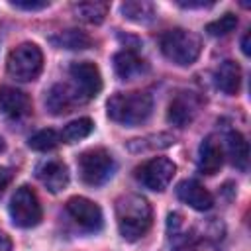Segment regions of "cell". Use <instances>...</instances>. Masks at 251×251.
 <instances>
[{"mask_svg":"<svg viewBox=\"0 0 251 251\" xmlns=\"http://www.w3.org/2000/svg\"><path fill=\"white\" fill-rule=\"evenodd\" d=\"M4 147H6V145H4V139H2V135H0V151H4Z\"/></svg>","mask_w":251,"mask_h":251,"instance_id":"cell-31","label":"cell"},{"mask_svg":"<svg viewBox=\"0 0 251 251\" xmlns=\"http://www.w3.org/2000/svg\"><path fill=\"white\" fill-rule=\"evenodd\" d=\"M0 112L10 120H24L31 114V100L14 86H0Z\"/></svg>","mask_w":251,"mask_h":251,"instance_id":"cell-12","label":"cell"},{"mask_svg":"<svg viewBox=\"0 0 251 251\" xmlns=\"http://www.w3.org/2000/svg\"><path fill=\"white\" fill-rule=\"evenodd\" d=\"M12 178H14L12 169H8V167H0V194L8 188V184L12 182Z\"/></svg>","mask_w":251,"mask_h":251,"instance_id":"cell-27","label":"cell"},{"mask_svg":"<svg viewBox=\"0 0 251 251\" xmlns=\"http://www.w3.org/2000/svg\"><path fill=\"white\" fill-rule=\"evenodd\" d=\"M175 143V137L169 133H157V135H147L143 139H133L129 141L127 149L133 153H143V151H157V149H165L171 147Z\"/></svg>","mask_w":251,"mask_h":251,"instance_id":"cell-22","label":"cell"},{"mask_svg":"<svg viewBox=\"0 0 251 251\" xmlns=\"http://www.w3.org/2000/svg\"><path fill=\"white\" fill-rule=\"evenodd\" d=\"M35 173H37V178L41 180V184L51 192H61L69 184V169L63 161L47 159L37 167Z\"/></svg>","mask_w":251,"mask_h":251,"instance_id":"cell-13","label":"cell"},{"mask_svg":"<svg viewBox=\"0 0 251 251\" xmlns=\"http://www.w3.org/2000/svg\"><path fill=\"white\" fill-rule=\"evenodd\" d=\"M222 165H224V147L214 135H208L198 149V169L204 175H216Z\"/></svg>","mask_w":251,"mask_h":251,"instance_id":"cell-15","label":"cell"},{"mask_svg":"<svg viewBox=\"0 0 251 251\" xmlns=\"http://www.w3.org/2000/svg\"><path fill=\"white\" fill-rule=\"evenodd\" d=\"M216 86L227 96L237 94L241 88V67L229 59L220 63L216 69Z\"/></svg>","mask_w":251,"mask_h":251,"instance_id":"cell-17","label":"cell"},{"mask_svg":"<svg viewBox=\"0 0 251 251\" xmlns=\"http://www.w3.org/2000/svg\"><path fill=\"white\" fill-rule=\"evenodd\" d=\"M0 251H12V241L4 231H0Z\"/></svg>","mask_w":251,"mask_h":251,"instance_id":"cell-30","label":"cell"},{"mask_svg":"<svg viewBox=\"0 0 251 251\" xmlns=\"http://www.w3.org/2000/svg\"><path fill=\"white\" fill-rule=\"evenodd\" d=\"M110 120L122 126H139L153 112V98L147 92H116L106 102Z\"/></svg>","mask_w":251,"mask_h":251,"instance_id":"cell-2","label":"cell"},{"mask_svg":"<svg viewBox=\"0 0 251 251\" xmlns=\"http://www.w3.org/2000/svg\"><path fill=\"white\" fill-rule=\"evenodd\" d=\"M251 31H245L243 33V39H241V51L243 55H251Z\"/></svg>","mask_w":251,"mask_h":251,"instance_id":"cell-29","label":"cell"},{"mask_svg":"<svg viewBox=\"0 0 251 251\" xmlns=\"http://www.w3.org/2000/svg\"><path fill=\"white\" fill-rule=\"evenodd\" d=\"M176 4L180 8H210L214 2H204V0H178Z\"/></svg>","mask_w":251,"mask_h":251,"instance_id":"cell-28","label":"cell"},{"mask_svg":"<svg viewBox=\"0 0 251 251\" xmlns=\"http://www.w3.org/2000/svg\"><path fill=\"white\" fill-rule=\"evenodd\" d=\"M49 41L55 47H59V49H73V51L86 49V47L92 45V39L84 31H80V29H65V31H59Z\"/></svg>","mask_w":251,"mask_h":251,"instance_id":"cell-20","label":"cell"},{"mask_svg":"<svg viewBox=\"0 0 251 251\" xmlns=\"http://www.w3.org/2000/svg\"><path fill=\"white\" fill-rule=\"evenodd\" d=\"M75 16L86 24H102L108 16V2H78L75 4Z\"/></svg>","mask_w":251,"mask_h":251,"instance_id":"cell-21","label":"cell"},{"mask_svg":"<svg viewBox=\"0 0 251 251\" xmlns=\"http://www.w3.org/2000/svg\"><path fill=\"white\" fill-rule=\"evenodd\" d=\"M67 212L71 218L84 229V231H98L102 229L104 216L96 202L84 198V196H73L67 202Z\"/></svg>","mask_w":251,"mask_h":251,"instance_id":"cell-9","label":"cell"},{"mask_svg":"<svg viewBox=\"0 0 251 251\" xmlns=\"http://www.w3.org/2000/svg\"><path fill=\"white\" fill-rule=\"evenodd\" d=\"M59 141H61V135L55 129H41L29 137L27 145L33 151H51L59 145Z\"/></svg>","mask_w":251,"mask_h":251,"instance_id":"cell-24","label":"cell"},{"mask_svg":"<svg viewBox=\"0 0 251 251\" xmlns=\"http://www.w3.org/2000/svg\"><path fill=\"white\" fill-rule=\"evenodd\" d=\"M175 173H176V167H175V163H173L171 159H167V157L149 159L147 163H143L141 167L135 169L137 180H139L145 188L155 190V192H163V190L171 184Z\"/></svg>","mask_w":251,"mask_h":251,"instance_id":"cell-7","label":"cell"},{"mask_svg":"<svg viewBox=\"0 0 251 251\" xmlns=\"http://www.w3.org/2000/svg\"><path fill=\"white\" fill-rule=\"evenodd\" d=\"M176 196L180 202L188 204L190 208L204 212L214 206V196L196 180H182L176 186Z\"/></svg>","mask_w":251,"mask_h":251,"instance_id":"cell-14","label":"cell"},{"mask_svg":"<svg viewBox=\"0 0 251 251\" xmlns=\"http://www.w3.org/2000/svg\"><path fill=\"white\" fill-rule=\"evenodd\" d=\"M226 147H227V155L233 167H237L239 171H245L249 165V145L247 139L239 133V131H229L226 137Z\"/></svg>","mask_w":251,"mask_h":251,"instance_id":"cell-19","label":"cell"},{"mask_svg":"<svg viewBox=\"0 0 251 251\" xmlns=\"http://www.w3.org/2000/svg\"><path fill=\"white\" fill-rule=\"evenodd\" d=\"M114 171H116L114 157L102 147L88 149L78 157V175L82 182L88 186H102L112 178Z\"/></svg>","mask_w":251,"mask_h":251,"instance_id":"cell-5","label":"cell"},{"mask_svg":"<svg viewBox=\"0 0 251 251\" xmlns=\"http://www.w3.org/2000/svg\"><path fill=\"white\" fill-rule=\"evenodd\" d=\"M161 43V51L163 55L178 65V67H188L192 65L198 57H200V51H202V41L200 37L190 31V29H182V27H175V29H169L161 35L159 39Z\"/></svg>","mask_w":251,"mask_h":251,"instance_id":"cell-3","label":"cell"},{"mask_svg":"<svg viewBox=\"0 0 251 251\" xmlns=\"http://www.w3.org/2000/svg\"><path fill=\"white\" fill-rule=\"evenodd\" d=\"M92 127H94V124H92L90 118H78V120L65 126V129L61 131V139L65 143H76V141L88 137Z\"/></svg>","mask_w":251,"mask_h":251,"instance_id":"cell-23","label":"cell"},{"mask_svg":"<svg viewBox=\"0 0 251 251\" xmlns=\"http://www.w3.org/2000/svg\"><path fill=\"white\" fill-rule=\"evenodd\" d=\"M84 102H86L84 94L76 86H71L69 82H57V84H53L47 90V96H45V106L55 116L69 114L76 106H80Z\"/></svg>","mask_w":251,"mask_h":251,"instance_id":"cell-8","label":"cell"},{"mask_svg":"<svg viewBox=\"0 0 251 251\" xmlns=\"http://www.w3.org/2000/svg\"><path fill=\"white\" fill-rule=\"evenodd\" d=\"M114 71L120 78L124 80H129L133 76H139L141 73L147 71V65L145 61L131 49H124L120 53L114 55Z\"/></svg>","mask_w":251,"mask_h":251,"instance_id":"cell-16","label":"cell"},{"mask_svg":"<svg viewBox=\"0 0 251 251\" xmlns=\"http://www.w3.org/2000/svg\"><path fill=\"white\" fill-rule=\"evenodd\" d=\"M10 216L18 227H33L41 222V204L29 186H20L10 200Z\"/></svg>","mask_w":251,"mask_h":251,"instance_id":"cell-6","label":"cell"},{"mask_svg":"<svg viewBox=\"0 0 251 251\" xmlns=\"http://www.w3.org/2000/svg\"><path fill=\"white\" fill-rule=\"evenodd\" d=\"M202 106V100L194 92H178L167 110V120L176 127H186L196 118L198 110Z\"/></svg>","mask_w":251,"mask_h":251,"instance_id":"cell-11","label":"cell"},{"mask_svg":"<svg viewBox=\"0 0 251 251\" xmlns=\"http://www.w3.org/2000/svg\"><path fill=\"white\" fill-rule=\"evenodd\" d=\"M69 75L75 80V86L84 94L86 100L94 98L102 90L100 69L90 61H76L69 67Z\"/></svg>","mask_w":251,"mask_h":251,"instance_id":"cell-10","label":"cell"},{"mask_svg":"<svg viewBox=\"0 0 251 251\" xmlns=\"http://www.w3.org/2000/svg\"><path fill=\"white\" fill-rule=\"evenodd\" d=\"M122 14L126 20L129 22H135V24H151L155 18H157V8L153 2H147V0H129V2H124L122 4Z\"/></svg>","mask_w":251,"mask_h":251,"instance_id":"cell-18","label":"cell"},{"mask_svg":"<svg viewBox=\"0 0 251 251\" xmlns=\"http://www.w3.org/2000/svg\"><path fill=\"white\" fill-rule=\"evenodd\" d=\"M235 27H237V16L231 14V12H227V14L220 16L218 20L210 22V24L206 25V31H208L210 35H214V37H220V35L231 33Z\"/></svg>","mask_w":251,"mask_h":251,"instance_id":"cell-25","label":"cell"},{"mask_svg":"<svg viewBox=\"0 0 251 251\" xmlns=\"http://www.w3.org/2000/svg\"><path fill=\"white\" fill-rule=\"evenodd\" d=\"M116 222L120 235L126 241L141 239L153 222L149 202L139 194H124L116 200Z\"/></svg>","mask_w":251,"mask_h":251,"instance_id":"cell-1","label":"cell"},{"mask_svg":"<svg viewBox=\"0 0 251 251\" xmlns=\"http://www.w3.org/2000/svg\"><path fill=\"white\" fill-rule=\"evenodd\" d=\"M8 75L16 80H35L43 69V53L35 43H22L10 51L6 61Z\"/></svg>","mask_w":251,"mask_h":251,"instance_id":"cell-4","label":"cell"},{"mask_svg":"<svg viewBox=\"0 0 251 251\" xmlns=\"http://www.w3.org/2000/svg\"><path fill=\"white\" fill-rule=\"evenodd\" d=\"M10 6L18 10H25V12H37V10H45L49 2L47 0H12Z\"/></svg>","mask_w":251,"mask_h":251,"instance_id":"cell-26","label":"cell"}]
</instances>
